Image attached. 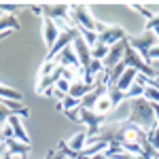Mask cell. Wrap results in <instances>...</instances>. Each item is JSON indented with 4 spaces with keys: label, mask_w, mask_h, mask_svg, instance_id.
<instances>
[{
    "label": "cell",
    "mask_w": 159,
    "mask_h": 159,
    "mask_svg": "<svg viewBox=\"0 0 159 159\" xmlns=\"http://www.w3.org/2000/svg\"><path fill=\"white\" fill-rule=\"evenodd\" d=\"M11 115H13V112L4 106V102H0V129L9 123V117H11Z\"/></svg>",
    "instance_id": "obj_24"
},
{
    "label": "cell",
    "mask_w": 159,
    "mask_h": 159,
    "mask_svg": "<svg viewBox=\"0 0 159 159\" xmlns=\"http://www.w3.org/2000/svg\"><path fill=\"white\" fill-rule=\"evenodd\" d=\"M66 117L74 123H81V106L79 108H72V110H66Z\"/></svg>",
    "instance_id": "obj_27"
},
{
    "label": "cell",
    "mask_w": 159,
    "mask_h": 159,
    "mask_svg": "<svg viewBox=\"0 0 159 159\" xmlns=\"http://www.w3.org/2000/svg\"><path fill=\"white\" fill-rule=\"evenodd\" d=\"M15 30H19L17 17H15V15L2 13V15H0V34H2V32H15Z\"/></svg>",
    "instance_id": "obj_13"
},
{
    "label": "cell",
    "mask_w": 159,
    "mask_h": 159,
    "mask_svg": "<svg viewBox=\"0 0 159 159\" xmlns=\"http://www.w3.org/2000/svg\"><path fill=\"white\" fill-rule=\"evenodd\" d=\"M4 147H9L7 151L11 153L13 157H17V159H21L28 155V151H30V144H24V142H19V140H4Z\"/></svg>",
    "instance_id": "obj_10"
},
{
    "label": "cell",
    "mask_w": 159,
    "mask_h": 159,
    "mask_svg": "<svg viewBox=\"0 0 159 159\" xmlns=\"http://www.w3.org/2000/svg\"><path fill=\"white\" fill-rule=\"evenodd\" d=\"M96 32H98V43L106 45V47H115L117 43H121L125 36V30L121 25H106V24H96Z\"/></svg>",
    "instance_id": "obj_4"
},
{
    "label": "cell",
    "mask_w": 159,
    "mask_h": 159,
    "mask_svg": "<svg viewBox=\"0 0 159 159\" xmlns=\"http://www.w3.org/2000/svg\"><path fill=\"white\" fill-rule=\"evenodd\" d=\"M43 17L53 21H68L70 24V4H43Z\"/></svg>",
    "instance_id": "obj_6"
},
{
    "label": "cell",
    "mask_w": 159,
    "mask_h": 159,
    "mask_svg": "<svg viewBox=\"0 0 159 159\" xmlns=\"http://www.w3.org/2000/svg\"><path fill=\"white\" fill-rule=\"evenodd\" d=\"M129 7H132V9H136V11L140 13V15H142V17H147V21H151V19H153V17H155V15H153V13L148 11L147 7H144V4H138V2H132V4H129Z\"/></svg>",
    "instance_id": "obj_23"
},
{
    "label": "cell",
    "mask_w": 159,
    "mask_h": 159,
    "mask_svg": "<svg viewBox=\"0 0 159 159\" xmlns=\"http://www.w3.org/2000/svg\"><path fill=\"white\" fill-rule=\"evenodd\" d=\"M70 87H72V83H68V81L60 79V81H57V85H55V89H57V91H61L64 96H68V93H70Z\"/></svg>",
    "instance_id": "obj_26"
},
{
    "label": "cell",
    "mask_w": 159,
    "mask_h": 159,
    "mask_svg": "<svg viewBox=\"0 0 159 159\" xmlns=\"http://www.w3.org/2000/svg\"><path fill=\"white\" fill-rule=\"evenodd\" d=\"M79 106H81V100L70 98V96H66L64 102H61V110H64V112H66V110H72V108H79Z\"/></svg>",
    "instance_id": "obj_22"
},
{
    "label": "cell",
    "mask_w": 159,
    "mask_h": 159,
    "mask_svg": "<svg viewBox=\"0 0 159 159\" xmlns=\"http://www.w3.org/2000/svg\"><path fill=\"white\" fill-rule=\"evenodd\" d=\"M72 49H74V53H76V57H79L81 68H83V70H87V68H89V64H91V60H93V57H91V47H89L85 40L79 36L72 43Z\"/></svg>",
    "instance_id": "obj_7"
},
{
    "label": "cell",
    "mask_w": 159,
    "mask_h": 159,
    "mask_svg": "<svg viewBox=\"0 0 159 159\" xmlns=\"http://www.w3.org/2000/svg\"><path fill=\"white\" fill-rule=\"evenodd\" d=\"M144 89H147V87L138 85V83H136V81H134V85H132V87H129V89H127V93H125V96H127V100L144 98Z\"/></svg>",
    "instance_id": "obj_20"
},
{
    "label": "cell",
    "mask_w": 159,
    "mask_h": 159,
    "mask_svg": "<svg viewBox=\"0 0 159 159\" xmlns=\"http://www.w3.org/2000/svg\"><path fill=\"white\" fill-rule=\"evenodd\" d=\"M127 40H129V47L138 51L140 57H142L144 61L148 60V51L159 45V40H157V36H155L153 30H144L140 36H132V38H127ZM147 64H148V61H147Z\"/></svg>",
    "instance_id": "obj_3"
},
{
    "label": "cell",
    "mask_w": 159,
    "mask_h": 159,
    "mask_svg": "<svg viewBox=\"0 0 159 159\" xmlns=\"http://www.w3.org/2000/svg\"><path fill=\"white\" fill-rule=\"evenodd\" d=\"M157 60H159V45L148 51V60H147V61H148V64H155Z\"/></svg>",
    "instance_id": "obj_29"
},
{
    "label": "cell",
    "mask_w": 159,
    "mask_h": 159,
    "mask_svg": "<svg viewBox=\"0 0 159 159\" xmlns=\"http://www.w3.org/2000/svg\"><path fill=\"white\" fill-rule=\"evenodd\" d=\"M57 70V61L55 60H45L43 61V66H40V70H38V79H45V76H49Z\"/></svg>",
    "instance_id": "obj_18"
},
{
    "label": "cell",
    "mask_w": 159,
    "mask_h": 159,
    "mask_svg": "<svg viewBox=\"0 0 159 159\" xmlns=\"http://www.w3.org/2000/svg\"><path fill=\"white\" fill-rule=\"evenodd\" d=\"M136 76H138V72H136L134 68H127V70H125V72H123V76L121 79H119V83H117V89H121V91H125V93H127V89H129V87L134 85V81H136Z\"/></svg>",
    "instance_id": "obj_14"
},
{
    "label": "cell",
    "mask_w": 159,
    "mask_h": 159,
    "mask_svg": "<svg viewBox=\"0 0 159 159\" xmlns=\"http://www.w3.org/2000/svg\"><path fill=\"white\" fill-rule=\"evenodd\" d=\"M24 4H0V11H7V15H13L15 11H19Z\"/></svg>",
    "instance_id": "obj_28"
},
{
    "label": "cell",
    "mask_w": 159,
    "mask_h": 159,
    "mask_svg": "<svg viewBox=\"0 0 159 159\" xmlns=\"http://www.w3.org/2000/svg\"><path fill=\"white\" fill-rule=\"evenodd\" d=\"M153 32H155V36H157V40H159V25H157V28H153Z\"/></svg>",
    "instance_id": "obj_35"
},
{
    "label": "cell",
    "mask_w": 159,
    "mask_h": 159,
    "mask_svg": "<svg viewBox=\"0 0 159 159\" xmlns=\"http://www.w3.org/2000/svg\"><path fill=\"white\" fill-rule=\"evenodd\" d=\"M21 93L17 91V89H13V87H7L0 83V100H15V102H21Z\"/></svg>",
    "instance_id": "obj_16"
},
{
    "label": "cell",
    "mask_w": 159,
    "mask_h": 159,
    "mask_svg": "<svg viewBox=\"0 0 159 159\" xmlns=\"http://www.w3.org/2000/svg\"><path fill=\"white\" fill-rule=\"evenodd\" d=\"M9 125H11L13 129V136H15V140H19V142H24V144H30V136L25 132L24 123H21V117L19 115H11L9 117Z\"/></svg>",
    "instance_id": "obj_9"
},
{
    "label": "cell",
    "mask_w": 159,
    "mask_h": 159,
    "mask_svg": "<svg viewBox=\"0 0 159 159\" xmlns=\"http://www.w3.org/2000/svg\"><path fill=\"white\" fill-rule=\"evenodd\" d=\"M93 91V87L87 85V83H83V79H79V81H74L72 87H70V98H76V100H83L87 96V93H91Z\"/></svg>",
    "instance_id": "obj_11"
},
{
    "label": "cell",
    "mask_w": 159,
    "mask_h": 159,
    "mask_svg": "<svg viewBox=\"0 0 159 159\" xmlns=\"http://www.w3.org/2000/svg\"><path fill=\"white\" fill-rule=\"evenodd\" d=\"M0 102H2V100H0Z\"/></svg>",
    "instance_id": "obj_37"
},
{
    "label": "cell",
    "mask_w": 159,
    "mask_h": 159,
    "mask_svg": "<svg viewBox=\"0 0 159 159\" xmlns=\"http://www.w3.org/2000/svg\"><path fill=\"white\" fill-rule=\"evenodd\" d=\"M108 51H110V47L102 45V43H96V45L91 47V57H93V60L104 61V60H106V55H108Z\"/></svg>",
    "instance_id": "obj_19"
},
{
    "label": "cell",
    "mask_w": 159,
    "mask_h": 159,
    "mask_svg": "<svg viewBox=\"0 0 159 159\" xmlns=\"http://www.w3.org/2000/svg\"><path fill=\"white\" fill-rule=\"evenodd\" d=\"M153 112H155V119H157V125H159V104H153Z\"/></svg>",
    "instance_id": "obj_33"
},
{
    "label": "cell",
    "mask_w": 159,
    "mask_h": 159,
    "mask_svg": "<svg viewBox=\"0 0 159 159\" xmlns=\"http://www.w3.org/2000/svg\"><path fill=\"white\" fill-rule=\"evenodd\" d=\"M87 138H89V134H87V132H76V134H74L72 138L66 142V144L72 148L74 153H79V155H81V153H83V148L87 147Z\"/></svg>",
    "instance_id": "obj_12"
},
{
    "label": "cell",
    "mask_w": 159,
    "mask_h": 159,
    "mask_svg": "<svg viewBox=\"0 0 159 159\" xmlns=\"http://www.w3.org/2000/svg\"><path fill=\"white\" fill-rule=\"evenodd\" d=\"M127 47H129V40H127V38H123L121 43H117L115 47H110L108 55H106V60L102 61V64H104V70H112L117 64H121L123 57H125V51H127Z\"/></svg>",
    "instance_id": "obj_5"
},
{
    "label": "cell",
    "mask_w": 159,
    "mask_h": 159,
    "mask_svg": "<svg viewBox=\"0 0 159 159\" xmlns=\"http://www.w3.org/2000/svg\"><path fill=\"white\" fill-rule=\"evenodd\" d=\"M157 159H159V155H157Z\"/></svg>",
    "instance_id": "obj_36"
},
{
    "label": "cell",
    "mask_w": 159,
    "mask_h": 159,
    "mask_svg": "<svg viewBox=\"0 0 159 159\" xmlns=\"http://www.w3.org/2000/svg\"><path fill=\"white\" fill-rule=\"evenodd\" d=\"M129 123H134L138 127H142L144 132L157 127V119H155V112H153V104L144 98H136L129 100Z\"/></svg>",
    "instance_id": "obj_1"
},
{
    "label": "cell",
    "mask_w": 159,
    "mask_h": 159,
    "mask_svg": "<svg viewBox=\"0 0 159 159\" xmlns=\"http://www.w3.org/2000/svg\"><path fill=\"white\" fill-rule=\"evenodd\" d=\"M106 96H108V100L112 102V106H119V104H121L123 100H127V96H125V91H121V89H117V87H108Z\"/></svg>",
    "instance_id": "obj_17"
},
{
    "label": "cell",
    "mask_w": 159,
    "mask_h": 159,
    "mask_svg": "<svg viewBox=\"0 0 159 159\" xmlns=\"http://www.w3.org/2000/svg\"><path fill=\"white\" fill-rule=\"evenodd\" d=\"M112 108H115V106H112V102H110V100H108V96L104 93V96H102V98H100L98 102H96V106H93V112L106 119V115H108V112H110Z\"/></svg>",
    "instance_id": "obj_15"
},
{
    "label": "cell",
    "mask_w": 159,
    "mask_h": 159,
    "mask_svg": "<svg viewBox=\"0 0 159 159\" xmlns=\"http://www.w3.org/2000/svg\"><path fill=\"white\" fill-rule=\"evenodd\" d=\"M112 159H138L136 155H129V153H119V155H115Z\"/></svg>",
    "instance_id": "obj_30"
},
{
    "label": "cell",
    "mask_w": 159,
    "mask_h": 159,
    "mask_svg": "<svg viewBox=\"0 0 159 159\" xmlns=\"http://www.w3.org/2000/svg\"><path fill=\"white\" fill-rule=\"evenodd\" d=\"M7 36H11V32H2V34H0V43H2V40H4Z\"/></svg>",
    "instance_id": "obj_34"
},
{
    "label": "cell",
    "mask_w": 159,
    "mask_h": 159,
    "mask_svg": "<svg viewBox=\"0 0 159 159\" xmlns=\"http://www.w3.org/2000/svg\"><path fill=\"white\" fill-rule=\"evenodd\" d=\"M43 34H45V43H47V47L51 49V47L55 45L57 36H60V28H57V24H55L53 19L43 17Z\"/></svg>",
    "instance_id": "obj_8"
},
{
    "label": "cell",
    "mask_w": 159,
    "mask_h": 159,
    "mask_svg": "<svg viewBox=\"0 0 159 159\" xmlns=\"http://www.w3.org/2000/svg\"><path fill=\"white\" fill-rule=\"evenodd\" d=\"M148 85H153L155 89H159V72H157V76H155V79H151V81H148Z\"/></svg>",
    "instance_id": "obj_32"
},
{
    "label": "cell",
    "mask_w": 159,
    "mask_h": 159,
    "mask_svg": "<svg viewBox=\"0 0 159 159\" xmlns=\"http://www.w3.org/2000/svg\"><path fill=\"white\" fill-rule=\"evenodd\" d=\"M70 24L79 30V32H96V19L89 11V7L83 2L70 4Z\"/></svg>",
    "instance_id": "obj_2"
},
{
    "label": "cell",
    "mask_w": 159,
    "mask_h": 159,
    "mask_svg": "<svg viewBox=\"0 0 159 159\" xmlns=\"http://www.w3.org/2000/svg\"><path fill=\"white\" fill-rule=\"evenodd\" d=\"M81 38L85 40L89 47H93L98 43V32H81Z\"/></svg>",
    "instance_id": "obj_25"
},
{
    "label": "cell",
    "mask_w": 159,
    "mask_h": 159,
    "mask_svg": "<svg viewBox=\"0 0 159 159\" xmlns=\"http://www.w3.org/2000/svg\"><path fill=\"white\" fill-rule=\"evenodd\" d=\"M28 7L36 13V15H40V17H43V4H40V7H38V4H28Z\"/></svg>",
    "instance_id": "obj_31"
},
{
    "label": "cell",
    "mask_w": 159,
    "mask_h": 159,
    "mask_svg": "<svg viewBox=\"0 0 159 159\" xmlns=\"http://www.w3.org/2000/svg\"><path fill=\"white\" fill-rule=\"evenodd\" d=\"M147 140H148V144H151V147L159 153V125L147 132Z\"/></svg>",
    "instance_id": "obj_21"
}]
</instances>
